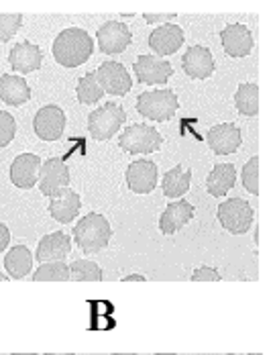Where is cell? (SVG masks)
I'll use <instances>...</instances> for the list:
<instances>
[{
    "instance_id": "1",
    "label": "cell",
    "mask_w": 275,
    "mask_h": 355,
    "mask_svg": "<svg viewBox=\"0 0 275 355\" xmlns=\"http://www.w3.org/2000/svg\"><path fill=\"white\" fill-rule=\"evenodd\" d=\"M94 41L80 27L64 29L53 41V58L64 68H78L92 58Z\"/></svg>"
},
{
    "instance_id": "2",
    "label": "cell",
    "mask_w": 275,
    "mask_h": 355,
    "mask_svg": "<svg viewBox=\"0 0 275 355\" xmlns=\"http://www.w3.org/2000/svg\"><path fill=\"white\" fill-rule=\"evenodd\" d=\"M110 237H112V227L108 218L100 213L86 214L73 227V241L86 255L98 253L104 248H108Z\"/></svg>"
},
{
    "instance_id": "3",
    "label": "cell",
    "mask_w": 275,
    "mask_h": 355,
    "mask_svg": "<svg viewBox=\"0 0 275 355\" xmlns=\"http://www.w3.org/2000/svg\"><path fill=\"white\" fill-rule=\"evenodd\" d=\"M179 108V101L177 94L163 88V90H149V92H141L137 98V112L143 114L149 121H172Z\"/></svg>"
},
{
    "instance_id": "4",
    "label": "cell",
    "mask_w": 275,
    "mask_h": 355,
    "mask_svg": "<svg viewBox=\"0 0 275 355\" xmlns=\"http://www.w3.org/2000/svg\"><path fill=\"white\" fill-rule=\"evenodd\" d=\"M127 112L114 103H106L88 114V133L96 141H108L125 123Z\"/></svg>"
},
{
    "instance_id": "5",
    "label": "cell",
    "mask_w": 275,
    "mask_h": 355,
    "mask_svg": "<svg viewBox=\"0 0 275 355\" xmlns=\"http://www.w3.org/2000/svg\"><path fill=\"white\" fill-rule=\"evenodd\" d=\"M118 145L123 151H127L131 155H147V153L161 149L163 137L157 133L155 127L137 123V125H131L125 129V133L118 137Z\"/></svg>"
},
{
    "instance_id": "6",
    "label": "cell",
    "mask_w": 275,
    "mask_h": 355,
    "mask_svg": "<svg viewBox=\"0 0 275 355\" xmlns=\"http://www.w3.org/2000/svg\"><path fill=\"white\" fill-rule=\"evenodd\" d=\"M216 216H218L220 225L229 233H233V235L247 233L251 229V225H253V209L242 198H229V200H224L218 207Z\"/></svg>"
},
{
    "instance_id": "7",
    "label": "cell",
    "mask_w": 275,
    "mask_h": 355,
    "mask_svg": "<svg viewBox=\"0 0 275 355\" xmlns=\"http://www.w3.org/2000/svg\"><path fill=\"white\" fill-rule=\"evenodd\" d=\"M33 129L41 141H57L66 129V112L57 105L39 108L33 119Z\"/></svg>"
},
{
    "instance_id": "8",
    "label": "cell",
    "mask_w": 275,
    "mask_h": 355,
    "mask_svg": "<svg viewBox=\"0 0 275 355\" xmlns=\"http://www.w3.org/2000/svg\"><path fill=\"white\" fill-rule=\"evenodd\" d=\"M94 73H96V80H98L104 94L125 96L133 86V80H131L129 71L118 62H104Z\"/></svg>"
},
{
    "instance_id": "9",
    "label": "cell",
    "mask_w": 275,
    "mask_h": 355,
    "mask_svg": "<svg viewBox=\"0 0 275 355\" xmlns=\"http://www.w3.org/2000/svg\"><path fill=\"white\" fill-rule=\"evenodd\" d=\"M96 41H98V47H100L103 53L116 55V53H123L131 45L133 35H131V29L125 23L108 21V23H104L103 27L98 29Z\"/></svg>"
},
{
    "instance_id": "10",
    "label": "cell",
    "mask_w": 275,
    "mask_h": 355,
    "mask_svg": "<svg viewBox=\"0 0 275 355\" xmlns=\"http://www.w3.org/2000/svg\"><path fill=\"white\" fill-rule=\"evenodd\" d=\"M39 190L43 192V196H53L57 190L68 188L69 184V168L66 166L64 159L60 157H51L45 159L41 164V172H39Z\"/></svg>"
},
{
    "instance_id": "11",
    "label": "cell",
    "mask_w": 275,
    "mask_h": 355,
    "mask_svg": "<svg viewBox=\"0 0 275 355\" xmlns=\"http://www.w3.org/2000/svg\"><path fill=\"white\" fill-rule=\"evenodd\" d=\"M127 186L135 194H149L157 188V164L151 159H135L127 168Z\"/></svg>"
},
{
    "instance_id": "12",
    "label": "cell",
    "mask_w": 275,
    "mask_h": 355,
    "mask_svg": "<svg viewBox=\"0 0 275 355\" xmlns=\"http://www.w3.org/2000/svg\"><path fill=\"white\" fill-rule=\"evenodd\" d=\"M184 41H186L184 29L179 25L166 23V25H157L151 31L149 47L155 51V58H168V55H173L184 45Z\"/></svg>"
},
{
    "instance_id": "13",
    "label": "cell",
    "mask_w": 275,
    "mask_h": 355,
    "mask_svg": "<svg viewBox=\"0 0 275 355\" xmlns=\"http://www.w3.org/2000/svg\"><path fill=\"white\" fill-rule=\"evenodd\" d=\"M133 70H135L139 82L147 84V86L166 84L173 76L172 64L161 58H155V55H141L135 62Z\"/></svg>"
},
{
    "instance_id": "14",
    "label": "cell",
    "mask_w": 275,
    "mask_h": 355,
    "mask_svg": "<svg viewBox=\"0 0 275 355\" xmlns=\"http://www.w3.org/2000/svg\"><path fill=\"white\" fill-rule=\"evenodd\" d=\"M41 157L35 153H21L12 159L10 164V182L21 188L29 190L39 182V172H41Z\"/></svg>"
},
{
    "instance_id": "15",
    "label": "cell",
    "mask_w": 275,
    "mask_h": 355,
    "mask_svg": "<svg viewBox=\"0 0 275 355\" xmlns=\"http://www.w3.org/2000/svg\"><path fill=\"white\" fill-rule=\"evenodd\" d=\"M206 141L216 155H231L241 147V129L235 123H222L208 131Z\"/></svg>"
},
{
    "instance_id": "16",
    "label": "cell",
    "mask_w": 275,
    "mask_h": 355,
    "mask_svg": "<svg viewBox=\"0 0 275 355\" xmlns=\"http://www.w3.org/2000/svg\"><path fill=\"white\" fill-rule=\"evenodd\" d=\"M82 209V198L78 192H73L71 188H62L57 190L51 198H49V214L53 216V220H57L60 225H69L76 220V216Z\"/></svg>"
},
{
    "instance_id": "17",
    "label": "cell",
    "mask_w": 275,
    "mask_h": 355,
    "mask_svg": "<svg viewBox=\"0 0 275 355\" xmlns=\"http://www.w3.org/2000/svg\"><path fill=\"white\" fill-rule=\"evenodd\" d=\"M222 47L227 55L231 58H247L253 49V35L251 29H247L241 23H231L220 33Z\"/></svg>"
},
{
    "instance_id": "18",
    "label": "cell",
    "mask_w": 275,
    "mask_h": 355,
    "mask_svg": "<svg viewBox=\"0 0 275 355\" xmlns=\"http://www.w3.org/2000/svg\"><path fill=\"white\" fill-rule=\"evenodd\" d=\"M181 66H184V71L190 78H194V80H206V78L212 76V71H214L212 51L208 47H202V45H194V47H190L184 53Z\"/></svg>"
},
{
    "instance_id": "19",
    "label": "cell",
    "mask_w": 275,
    "mask_h": 355,
    "mask_svg": "<svg viewBox=\"0 0 275 355\" xmlns=\"http://www.w3.org/2000/svg\"><path fill=\"white\" fill-rule=\"evenodd\" d=\"M71 251V239H69L66 233L62 231H55V233H49L45 235L35 251V259H39L41 263H47V261H64Z\"/></svg>"
},
{
    "instance_id": "20",
    "label": "cell",
    "mask_w": 275,
    "mask_h": 355,
    "mask_svg": "<svg viewBox=\"0 0 275 355\" xmlns=\"http://www.w3.org/2000/svg\"><path fill=\"white\" fill-rule=\"evenodd\" d=\"M192 218H194V207L188 200L179 198L175 202H170L166 207V211L161 213V216H159V231L163 235H173L179 229H184Z\"/></svg>"
},
{
    "instance_id": "21",
    "label": "cell",
    "mask_w": 275,
    "mask_h": 355,
    "mask_svg": "<svg viewBox=\"0 0 275 355\" xmlns=\"http://www.w3.org/2000/svg\"><path fill=\"white\" fill-rule=\"evenodd\" d=\"M8 62H10V68L19 73L37 71L43 64V51L39 49V45H35L31 41H21L10 49Z\"/></svg>"
},
{
    "instance_id": "22",
    "label": "cell",
    "mask_w": 275,
    "mask_h": 355,
    "mask_svg": "<svg viewBox=\"0 0 275 355\" xmlns=\"http://www.w3.org/2000/svg\"><path fill=\"white\" fill-rule=\"evenodd\" d=\"M31 98V86L15 73L0 76V101L8 107H23Z\"/></svg>"
},
{
    "instance_id": "23",
    "label": "cell",
    "mask_w": 275,
    "mask_h": 355,
    "mask_svg": "<svg viewBox=\"0 0 275 355\" xmlns=\"http://www.w3.org/2000/svg\"><path fill=\"white\" fill-rule=\"evenodd\" d=\"M237 184V168L233 164H218L214 166V170L206 178V190L210 196H224L227 192H231Z\"/></svg>"
},
{
    "instance_id": "24",
    "label": "cell",
    "mask_w": 275,
    "mask_h": 355,
    "mask_svg": "<svg viewBox=\"0 0 275 355\" xmlns=\"http://www.w3.org/2000/svg\"><path fill=\"white\" fill-rule=\"evenodd\" d=\"M33 253L29 251L27 245H15L8 249V253L4 255V268L10 274L8 278L21 280L27 274H31L33 270Z\"/></svg>"
},
{
    "instance_id": "25",
    "label": "cell",
    "mask_w": 275,
    "mask_h": 355,
    "mask_svg": "<svg viewBox=\"0 0 275 355\" xmlns=\"http://www.w3.org/2000/svg\"><path fill=\"white\" fill-rule=\"evenodd\" d=\"M192 184V172H186L181 166H173L161 180V190L168 198H181Z\"/></svg>"
},
{
    "instance_id": "26",
    "label": "cell",
    "mask_w": 275,
    "mask_h": 355,
    "mask_svg": "<svg viewBox=\"0 0 275 355\" xmlns=\"http://www.w3.org/2000/svg\"><path fill=\"white\" fill-rule=\"evenodd\" d=\"M237 110L245 116H257L259 112V86L253 82H242L235 94Z\"/></svg>"
},
{
    "instance_id": "27",
    "label": "cell",
    "mask_w": 275,
    "mask_h": 355,
    "mask_svg": "<svg viewBox=\"0 0 275 355\" xmlns=\"http://www.w3.org/2000/svg\"><path fill=\"white\" fill-rule=\"evenodd\" d=\"M76 96L82 105H96L100 98L104 96L103 88L96 80V73L94 71H88L84 73L80 80H78V86H76Z\"/></svg>"
},
{
    "instance_id": "28",
    "label": "cell",
    "mask_w": 275,
    "mask_h": 355,
    "mask_svg": "<svg viewBox=\"0 0 275 355\" xmlns=\"http://www.w3.org/2000/svg\"><path fill=\"white\" fill-rule=\"evenodd\" d=\"M69 280L76 282H100L103 280V270L98 263L90 259H76L69 266Z\"/></svg>"
},
{
    "instance_id": "29",
    "label": "cell",
    "mask_w": 275,
    "mask_h": 355,
    "mask_svg": "<svg viewBox=\"0 0 275 355\" xmlns=\"http://www.w3.org/2000/svg\"><path fill=\"white\" fill-rule=\"evenodd\" d=\"M35 282H68L69 266L64 261H47L41 263L33 274Z\"/></svg>"
},
{
    "instance_id": "30",
    "label": "cell",
    "mask_w": 275,
    "mask_h": 355,
    "mask_svg": "<svg viewBox=\"0 0 275 355\" xmlns=\"http://www.w3.org/2000/svg\"><path fill=\"white\" fill-rule=\"evenodd\" d=\"M241 180L247 192H251V194H255V196L259 194V157H257V155H253V157L242 166Z\"/></svg>"
},
{
    "instance_id": "31",
    "label": "cell",
    "mask_w": 275,
    "mask_h": 355,
    "mask_svg": "<svg viewBox=\"0 0 275 355\" xmlns=\"http://www.w3.org/2000/svg\"><path fill=\"white\" fill-rule=\"evenodd\" d=\"M23 25V15H0V43L10 41Z\"/></svg>"
},
{
    "instance_id": "32",
    "label": "cell",
    "mask_w": 275,
    "mask_h": 355,
    "mask_svg": "<svg viewBox=\"0 0 275 355\" xmlns=\"http://www.w3.org/2000/svg\"><path fill=\"white\" fill-rule=\"evenodd\" d=\"M17 135V121L8 110H0V149L6 147Z\"/></svg>"
},
{
    "instance_id": "33",
    "label": "cell",
    "mask_w": 275,
    "mask_h": 355,
    "mask_svg": "<svg viewBox=\"0 0 275 355\" xmlns=\"http://www.w3.org/2000/svg\"><path fill=\"white\" fill-rule=\"evenodd\" d=\"M192 282H220V274L214 268H196L192 274Z\"/></svg>"
},
{
    "instance_id": "34",
    "label": "cell",
    "mask_w": 275,
    "mask_h": 355,
    "mask_svg": "<svg viewBox=\"0 0 275 355\" xmlns=\"http://www.w3.org/2000/svg\"><path fill=\"white\" fill-rule=\"evenodd\" d=\"M143 19H145L147 23H157V25L163 23V25H166V23H170V21L175 19V12H168V15H145Z\"/></svg>"
},
{
    "instance_id": "35",
    "label": "cell",
    "mask_w": 275,
    "mask_h": 355,
    "mask_svg": "<svg viewBox=\"0 0 275 355\" xmlns=\"http://www.w3.org/2000/svg\"><path fill=\"white\" fill-rule=\"evenodd\" d=\"M8 245H10V229L4 223H0V253Z\"/></svg>"
},
{
    "instance_id": "36",
    "label": "cell",
    "mask_w": 275,
    "mask_h": 355,
    "mask_svg": "<svg viewBox=\"0 0 275 355\" xmlns=\"http://www.w3.org/2000/svg\"><path fill=\"white\" fill-rule=\"evenodd\" d=\"M123 282H145V276H141V274H131V276H125Z\"/></svg>"
},
{
    "instance_id": "37",
    "label": "cell",
    "mask_w": 275,
    "mask_h": 355,
    "mask_svg": "<svg viewBox=\"0 0 275 355\" xmlns=\"http://www.w3.org/2000/svg\"><path fill=\"white\" fill-rule=\"evenodd\" d=\"M8 280V276H4V274H0V282H6Z\"/></svg>"
},
{
    "instance_id": "38",
    "label": "cell",
    "mask_w": 275,
    "mask_h": 355,
    "mask_svg": "<svg viewBox=\"0 0 275 355\" xmlns=\"http://www.w3.org/2000/svg\"><path fill=\"white\" fill-rule=\"evenodd\" d=\"M45 355H76V354H45Z\"/></svg>"
},
{
    "instance_id": "39",
    "label": "cell",
    "mask_w": 275,
    "mask_h": 355,
    "mask_svg": "<svg viewBox=\"0 0 275 355\" xmlns=\"http://www.w3.org/2000/svg\"><path fill=\"white\" fill-rule=\"evenodd\" d=\"M114 355H135V354H114Z\"/></svg>"
},
{
    "instance_id": "40",
    "label": "cell",
    "mask_w": 275,
    "mask_h": 355,
    "mask_svg": "<svg viewBox=\"0 0 275 355\" xmlns=\"http://www.w3.org/2000/svg\"><path fill=\"white\" fill-rule=\"evenodd\" d=\"M15 355H35V354H15Z\"/></svg>"
},
{
    "instance_id": "41",
    "label": "cell",
    "mask_w": 275,
    "mask_h": 355,
    "mask_svg": "<svg viewBox=\"0 0 275 355\" xmlns=\"http://www.w3.org/2000/svg\"><path fill=\"white\" fill-rule=\"evenodd\" d=\"M157 355H173V354H157Z\"/></svg>"
},
{
    "instance_id": "42",
    "label": "cell",
    "mask_w": 275,
    "mask_h": 355,
    "mask_svg": "<svg viewBox=\"0 0 275 355\" xmlns=\"http://www.w3.org/2000/svg\"><path fill=\"white\" fill-rule=\"evenodd\" d=\"M249 355H261V354H249Z\"/></svg>"
}]
</instances>
